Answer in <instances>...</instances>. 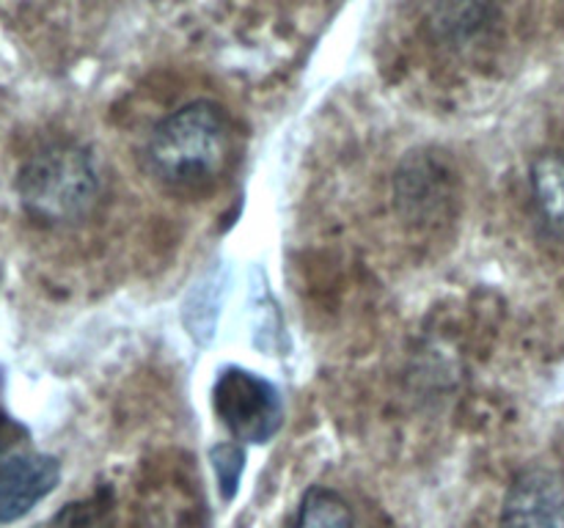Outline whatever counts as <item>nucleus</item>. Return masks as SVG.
Wrapping results in <instances>:
<instances>
[{
  "mask_svg": "<svg viewBox=\"0 0 564 528\" xmlns=\"http://www.w3.org/2000/svg\"><path fill=\"white\" fill-rule=\"evenodd\" d=\"M229 152L231 132L226 113L215 102L198 99L154 127L147 163L154 179L169 190L198 193L224 174Z\"/></svg>",
  "mask_w": 564,
  "mask_h": 528,
  "instance_id": "obj_1",
  "label": "nucleus"
},
{
  "mask_svg": "<svg viewBox=\"0 0 564 528\" xmlns=\"http://www.w3.org/2000/svg\"><path fill=\"white\" fill-rule=\"evenodd\" d=\"M20 204L44 226H72L99 198V174L91 154L75 143H55L31 154L17 176Z\"/></svg>",
  "mask_w": 564,
  "mask_h": 528,
  "instance_id": "obj_2",
  "label": "nucleus"
},
{
  "mask_svg": "<svg viewBox=\"0 0 564 528\" xmlns=\"http://www.w3.org/2000/svg\"><path fill=\"white\" fill-rule=\"evenodd\" d=\"M213 407L224 427L242 443H268L284 424V402L270 380L229 366L218 374Z\"/></svg>",
  "mask_w": 564,
  "mask_h": 528,
  "instance_id": "obj_3",
  "label": "nucleus"
},
{
  "mask_svg": "<svg viewBox=\"0 0 564 528\" xmlns=\"http://www.w3.org/2000/svg\"><path fill=\"white\" fill-rule=\"evenodd\" d=\"M499 528H564V473L560 468H523L507 490Z\"/></svg>",
  "mask_w": 564,
  "mask_h": 528,
  "instance_id": "obj_4",
  "label": "nucleus"
},
{
  "mask_svg": "<svg viewBox=\"0 0 564 528\" xmlns=\"http://www.w3.org/2000/svg\"><path fill=\"white\" fill-rule=\"evenodd\" d=\"M61 479V462L50 454H17L0 462V522L25 517L47 498Z\"/></svg>",
  "mask_w": 564,
  "mask_h": 528,
  "instance_id": "obj_5",
  "label": "nucleus"
},
{
  "mask_svg": "<svg viewBox=\"0 0 564 528\" xmlns=\"http://www.w3.org/2000/svg\"><path fill=\"white\" fill-rule=\"evenodd\" d=\"M532 196L540 218L551 231L564 234V154H540L532 163Z\"/></svg>",
  "mask_w": 564,
  "mask_h": 528,
  "instance_id": "obj_6",
  "label": "nucleus"
},
{
  "mask_svg": "<svg viewBox=\"0 0 564 528\" xmlns=\"http://www.w3.org/2000/svg\"><path fill=\"white\" fill-rule=\"evenodd\" d=\"M295 528H358L350 504L330 487H312L301 501Z\"/></svg>",
  "mask_w": 564,
  "mask_h": 528,
  "instance_id": "obj_7",
  "label": "nucleus"
},
{
  "mask_svg": "<svg viewBox=\"0 0 564 528\" xmlns=\"http://www.w3.org/2000/svg\"><path fill=\"white\" fill-rule=\"evenodd\" d=\"M209 457H213V468L215 473H218V484L224 498H235L237 482H240L242 476V460H246L242 449L237 443H220L209 451Z\"/></svg>",
  "mask_w": 564,
  "mask_h": 528,
  "instance_id": "obj_8",
  "label": "nucleus"
}]
</instances>
